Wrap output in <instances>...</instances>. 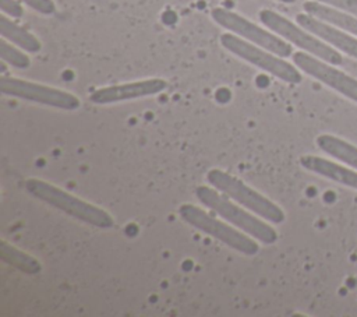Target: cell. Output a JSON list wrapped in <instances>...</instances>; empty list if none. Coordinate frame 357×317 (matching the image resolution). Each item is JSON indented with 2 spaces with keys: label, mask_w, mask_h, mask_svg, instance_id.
Here are the masks:
<instances>
[{
  "label": "cell",
  "mask_w": 357,
  "mask_h": 317,
  "mask_svg": "<svg viewBox=\"0 0 357 317\" xmlns=\"http://www.w3.org/2000/svg\"><path fill=\"white\" fill-rule=\"evenodd\" d=\"M195 194L205 207L255 240L265 244H272L278 240L276 230L264 218H258L257 214L241 207L215 187L198 186Z\"/></svg>",
  "instance_id": "1"
},
{
  "label": "cell",
  "mask_w": 357,
  "mask_h": 317,
  "mask_svg": "<svg viewBox=\"0 0 357 317\" xmlns=\"http://www.w3.org/2000/svg\"><path fill=\"white\" fill-rule=\"evenodd\" d=\"M278 1H282V3H294L296 0H278Z\"/></svg>",
  "instance_id": "21"
},
{
  "label": "cell",
  "mask_w": 357,
  "mask_h": 317,
  "mask_svg": "<svg viewBox=\"0 0 357 317\" xmlns=\"http://www.w3.org/2000/svg\"><path fill=\"white\" fill-rule=\"evenodd\" d=\"M206 182L241 207L250 209L258 216L272 223H282L284 221L283 209L271 201L268 197L250 187L236 176L220 169H211L206 173Z\"/></svg>",
  "instance_id": "3"
},
{
  "label": "cell",
  "mask_w": 357,
  "mask_h": 317,
  "mask_svg": "<svg viewBox=\"0 0 357 317\" xmlns=\"http://www.w3.org/2000/svg\"><path fill=\"white\" fill-rule=\"evenodd\" d=\"M296 21L298 25H301L328 45H332L343 53L357 59V38H354L353 35L346 34L344 31H340V28L331 25L308 13L297 14Z\"/></svg>",
  "instance_id": "11"
},
{
  "label": "cell",
  "mask_w": 357,
  "mask_h": 317,
  "mask_svg": "<svg viewBox=\"0 0 357 317\" xmlns=\"http://www.w3.org/2000/svg\"><path fill=\"white\" fill-rule=\"evenodd\" d=\"M294 64L305 74L314 77L322 84L331 87L346 98L357 102V80L337 70L331 63L321 60L307 52H296L293 54Z\"/></svg>",
  "instance_id": "9"
},
{
  "label": "cell",
  "mask_w": 357,
  "mask_h": 317,
  "mask_svg": "<svg viewBox=\"0 0 357 317\" xmlns=\"http://www.w3.org/2000/svg\"><path fill=\"white\" fill-rule=\"evenodd\" d=\"M0 257L6 264L17 268L24 274L33 275L42 270L40 263L33 256L17 249L6 240H1L0 243Z\"/></svg>",
  "instance_id": "16"
},
{
  "label": "cell",
  "mask_w": 357,
  "mask_h": 317,
  "mask_svg": "<svg viewBox=\"0 0 357 317\" xmlns=\"http://www.w3.org/2000/svg\"><path fill=\"white\" fill-rule=\"evenodd\" d=\"M259 20L266 28L278 34L280 38H283L289 43H293L297 47L303 49L304 52L335 66L343 63V59L336 49L322 42V39H319L318 36H315L301 25H296L286 17L272 10H261Z\"/></svg>",
  "instance_id": "5"
},
{
  "label": "cell",
  "mask_w": 357,
  "mask_h": 317,
  "mask_svg": "<svg viewBox=\"0 0 357 317\" xmlns=\"http://www.w3.org/2000/svg\"><path fill=\"white\" fill-rule=\"evenodd\" d=\"M25 190L35 198L63 211L64 214L96 228H112L113 216L100 207L88 202L82 198L73 196L71 193L40 179H28L25 182Z\"/></svg>",
  "instance_id": "2"
},
{
  "label": "cell",
  "mask_w": 357,
  "mask_h": 317,
  "mask_svg": "<svg viewBox=\"0 0 357 317\" xmlns=\"http://www.w3.org/2000/svg\"><path fill=\"white\" fill-rule=\"evenodd\" d=\"M0 57L4 63L15 68H28L31 64L29 57L4 38L0 40Z\"/></svg>",
  "instance_id": "17"
},
{
  "label": "cell",
  "mask_w": 357,
  "mask_h": 317,
  "mask_svg": "<svg viewBox=\"0 0 357 317\" xmlns=\"http://www.w3.org/2000/svg\"><path fill=\"white\" fill-rule=\"evenodd\" d=\"M0 91L3 95L36 102L63 110H75L81 106L79 99L71 92L13 77L0 78Z\"/></svg>",
  "instance_id": "8"
},
{
  "label": "cell",
  "mask_w": 357,
  "mask_h": 317,
  "mask_svg": "<svg viewBox=\"0 0 357 317\" xmlns=\"http://www.w3.org/2000/svg\"><path fill=\"white\" fill-rule=\"evenodd\" d=\"M303 8L305 13L357 36V17L356 15L340 11L335 7L326 6V4L315 1V0L305 1L303 4Z\"/></svg>",
  "instance_id": "13"
},
{
  "label": "cell",
  "mask_w": 357,
  "mask_h": 317,
  "mask_svg": "<svg viewBox=\"0 0 357 317\" xmlns=\"http://www.w3.org/2000/svg\"><path fill=\"white\" fill-rule=\"evenodd\" d=\"M220 42L223 47H226L233 54L238 56L240 59L254 64L255 67L272 74L273 77L289 82V84H298L301 82L300 71L287 63L283 57L258 46L245 39L234 35V34H223L220 36Z\"/></svg>",
  "instance_id": "6"
},
{
  "label": "cell",
  "mask_w": 357,
  "mask_h": 317,
  "mask_svg": "<svg viewBox=\"0 0 357 317\" xmlns=\"http://www.w3.org/2000/svg\"><path fill=\"white\" fill-rule=\"evenodd\" d=\"M0 34L8 42L17 45L20 49L26 50L29 53H38L42 47L39 39L33 34H31L21 25L15 24L4 14H1L0 17Z\"/></svg>",
  "instance_id": "15"
},
{
  "label": "cell",
  "mask_w": 357,
  "mask_h": 317,
  "mask_svg": "<svg viewBox=\"0 0 357 317\" xmlns=\"http://www.w3.org/2000/svg\"><path fill=\"white\" fill-rule=\"evenodd\" d=\"M315 1L324 3L326 6L335 7L340 11H344L357 17V0H315Z\"/></svg>",
  "instance_id": "18"
},
{
  "label": "cell",
  "mask_w": 357,
  "mask_h": 317,
  "mask_svg": "<svg viewBox=\"0 0 357 317\" xmlns=\"http://www.w3.org/2000/svg\"><path fill=\"white\" fill-rule=\"evenodd\" d=\"M212 18L215 22H218L220 27L231 31V34L258 45L280 57H289L293 54L291 45L280 38L279 35H275L259 25L251 22L250 20L241 17L237 13H233L227 8L216 7L212 10Z\"/></svg>",
  "instance_id": "7"
},
{
  "label": "cell",
  "mask_w": 357,
  "mask_h": 317,
  "mask_svg": "<svg viewBox=\"0 0 357 317\" xmlns=\"http://www.w3.org/2000/svg\"><path fill=\"white\" fill-rule=\"evenodd\" d=\"M317 145L321 151L329 154L337 161L349 165L357 170V147L331 134H321L317 137Z\"/></svg>",
  "instance_id": "14"
},
{
  "label": "cell",
  "mask_w": 357,
  "mask_h": 317,
  "mask_svg": "<svg viewBox=\"0 0 357 317\" xmlns=\"http://www.w3.org/2000/svg\"><path fill=\"white\" fill-rule=\"evenodd\" d=\"M166 87H167V82L162 78H149V80H141L135 82L109 85V87H103L93 91L89 95V101L96 105L117 103L123 101H131V99L156 95L165 91Z\"/></svg>",
  "instance_id": "10"
},
{
  "label": "cell",
  "mask_w": 357,
  "mask_h": 317,
  "mask_svg": "<svg viewBox=\"0 0 357 317\" xmlns=\"http://www.w3.org/2000/svg\"><path fill=\"white\" fill-rule=\"evenodd\" d=\"M300 165L310 172H314L319 176L333 180L339 184H343V186L357 190V172L353 170L351 168H346L343 165H339L336 162H332L325 158L315 156V155L301 156Z\"/></svg>",
  "instance_id": "12"
},
{
  "label": "cell",
  "mask_w": 357,
  "mask_h": 317,
  "mask_svg": "<svg viewBox=\"0 0 357 317\" xmlns=\"http://www.w3.org/2000/svg\"><path fill=\"white\" fill-rule=\"evenodd\" d=\"M180 216L195 229L215 237L230 249L240 251L245 256H254L259 251V246L254 237L236 229L231 223H226L209 215L194 204H183L178 208Z\"/></svg>",
  "instance_id": "4"
},
{
  "label": "cell",
  "mask_w": 357,
  "mask_h": 317,
  "mask_svg": "<svg viewBox=\"0 0 357 317\" xmlns=\"http://www.w3.org/2000/svg\"><path fill=\"white\" fill-rule=\"evenodd\" d=\"M0 8L4 15L13 17V18H21L24 15L22 6L18 0H0Z\"/></svg>",
  "instance_id": "19"
},
{
  "label": "cell",
  "mask_w": 357,
  "mask_h": 317,
  "mask_svg": "<svg viewBox=\"0 0 357 317\" xmlns=\"http://www.w3.org/2000/svg\"><path fill=\"white\" fill-rule=\"evenodd\" d=\"M21 1H24L26 6H29L35 11L45 15L53 14L56 11V4L53 3V0H21Z\"/></svg>",
  "instance_id": "20"
}]
</instances>
